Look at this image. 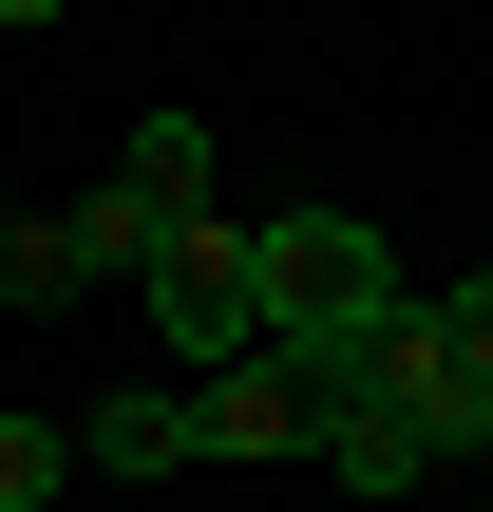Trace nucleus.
<instances>
[{"instance_id": "obj_1", "label": "nucleus", "mask_w": 493, "mask_h": 512, "mask_svg": "<svg viewBox=\"0 0 493 512\" xmlns=\"http://www.w3.org/2000/svg\"><path fill=\"white\" fill-rule=\"evenodd\" d=\"M361 323H399V247L361 209H266V342L304 361V342H361Z\"/></svg>"}, {"instance_id": "obj_2", "label": "nucleus", "mask_w": 493, "mask_h": 512, "mask_svg": "<svg viewBox=\"0 0 493 512\" xmlns=\"http://www.w3.org/2000/svg\"><path fill=\"white\" fill-rule=\"evenodd\" d=\"M152 342L209 380V361H247L266 342V228H228V209H190L171 247H152Z\"/></svg>"}, {"instance_id": "obj_3", "label": "nucleus", "mask_w": 493, "mask_h": 512, "mask_svg": "<svg viewBox=\"0 0 493 512\" xmlns=\"http://www.w3.org/2000/svg\"><path fill=\"white\" fill-rule=\"evenodd\" d=\"M190 437H209V456H304V361H285V342L209 361V380H190Z\"/></svg>"}, {"instance_id": "obj_4", "label": "nucleus", "mask_w": 493, "mask_h": 512, "mask_svg": "<svg viewBox=\"0 0 493 512\" xmlns=\"http://www.w3.org/2000/svg\"><path fill=\"white\" fill-rule=\"evenodd\" d=\"M57 228H76V266H95V285H152V247H171V228H190V209H171V190H152V171H95V190H76V209H57Z\"/></svg>"}, {"instance_id": "obj_5", "label": "nucleus", "mask_w": 493, "mask_h": 512, "mask_svg": "<svg viewBox=\"0 0 493 512\" xmlns=\"http://www.w3.org/2000/svg\"><path fill=\"white\" fill-rule=\"evenodd\" d=\"M209 437H190V380H133V399H95L76 418V475H190Z\"/></svg>"}, {"instance_id": "obj_6", "label": "nucleus", "mask_w": 493, "mask_h": 512, "mask_svg": "<svg viewBox=\"0 0 493 512\" xmlns=\"http://www.w3.org/2000/svg\"><path fill=\"white\" fill-rule=\"evenodd\" d=\"M304 456H323L361 512H399V475H418V437H399V418H361V399H342V418H304Z\"/></svg>"}, {"instance_id": "obj_7", "label": "nucleus", "mask_w": 493, "mask_h": 512, "mask_svg": "<svg viewBox=\"0 0 493 512\" xmlns=\"http://www.w3.org/2000/svg\"><path fill=\"white\" fill-rule=\"evenodd\" d=\"M57 475H76V437H57V418H19V399H0V512H57Z\"/></svg>"}, {"instance_id": "obj_8", "label": "nucleus", "mask_w": 493, "mask_h": 512, "mask_svg": "<svg viewBox=\"0 0 493 512\" xmlns=\"http://www.w3.org/2000/svg\"><path fill=\"white\" fill-rule=\"evenodd\" d=\"M418 323H437V361H456V399H475V380H493V266H475V285H437Z\"/></svg>"}, {"instance_id": "obj_9", "label": "nucleus", "mask_w": 493, "mask_h": 512, "mask_svg": "<svg viewBox=\"0 0 493 512\" xmlns=\"http://www.w3.org/2000/svg\"><path fill=\"white\" fill-rule=\"evenodd\" d=\"M0 285H19V304H95V266H76V228H19V247H0Z\"/></svg>"}, {"instance_id": "obj_10", "label": "nucleus", "mask_w": 493, "mask_h": 512, "mask_svg": "<svg viewBox=\"0 0 493 512\" xmlns=\"http://www.w3.org/2000/svg\"><path fill=\"white\" fill-rule=\"evenodd\" d=\"M38 19H76V0H0V38H38Z\"/></svg>"}, {"instance_id": "obj_11", "label": "nucleus", "mask_w": 493, "mask_h": 512, "mask_svg": "<svg viewBox=\"0 0 493 512\" xmlns=\"http://www.w3.org/2000/svg\"><path fill=\"white\" fill-rule=\"evenodd\" d=\"M456 437H475V456H493V380H475V399H456Z\"/></svg>"}, {"instance_id": "obj_12", "label": "nucleus", "mask_w": 493, "mask_h": 512, "mask_svg": "<svg viewBox=\"0 0 493 512\" xmlns=\"http://www.w3.org/2000/svg\"><path fill=\"white\" fill-rule=\"evenodd\" d=\"M0 247H19V190H0Z\"/></svg>"}]
</instances>
